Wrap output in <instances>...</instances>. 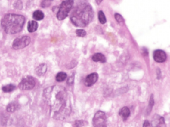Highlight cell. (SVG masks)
I'll return each instance as SVG.
<instances>
[{"mask_svg": "<svg viewBox=\"0 0 170 127\" xmlns=\"http://www.w3.org/2000/svg\"><path fill=\"white\" fill-rule=\"evenodd\" d=\"M102 1V0H96V3H97L98 5L100 4Z\"/></svg>", "mask_w": 170, "mask_h": 127, "instance_id": "28", "label": "cell"}, {"mask_svg": "<svg viewBox=\"0 0 170 127\" xmlns=\"http://www.w3.org/2000/svg\"><path fill=\"white\" fill-rule=\"evenodd\" d=\"M19 108V105L15 102H12L8 105L6 107V111L9 113H14L16 110H17Z\"/></svg>", "mask_w": 170, "mask_h": 127, "instance_id": "15", "label": "cell"}, {"mask_svg": "<svg viewBox=\"0 0 170 127\" xmlns=\"http://www.w3.org/2000/svg\"><path fill=\"white\" fill-rule=\"evenodd\" d=\"M38 28V23L35 21H30L28 23L27 29L29 33H33V32L36 31Z\"/></svg>", "mask_w": 170, "mask_h": 127, "instance_id": "14", "label": "cell"}, {"mask_svg": "<svg viewBox=\"0 0 170 127\" xmlns=\"http://www.w3.org/2000/svg\"><path fill=\"white\" fill-rule=\"evenodd\" d=\"M53 0H42L41 3V6L43 8H47L52 4Z\"/></svg>", "mask_w": 170, "mask_h": 127, "instance_id": "21", "label": "cell"}, {"mask_svg": "<svg viewBox=\"0 0 170 127\" xmlns=\"http://www.w3.org/2000/svg\"><path fill=\"white\" fill-rule=\"evenodd\" d=\"M31 42V38L29 36H22L15 39L13 43L12 47L15 50L22 49L27 46Z\"/></svg>", "mask_w": 170, "mask_h": 127, "instance_id": "6", "label": "cell"}, {"mask_svg": "<svg viewBox=\"0 0 170 127\" xmlns=\"http://www.w3.org/2000/svg\"><path fill=\"white\" fill-rule=\"evenodd\" d=\"M98 19L101 24H105L107 23V18H106L104 12L102 11L98 12Z\"/></svg>", "mask_w": 170, "mask_h": 127, "instance_id": "19", "label": "cell"}, {"mask_svg": "<svg viewBox=\"0 0 170 127\" xmlns=\"http://www.w3.org/2000/svg\"><path fill=\"white\" fill-rule=\"evenodd\" d=\"M119 115L123 120H126L130 115V111L129 108L127 107H124L119 111Z\"/></svg>", "mask_w": 170, "mask_h": 127, "instance_id": "11", "label": "cell"}, {"mask_svg": "<svg viewBox=\"0 0 170 127\" xmlns=\"http://www.w3.org/2000/svg\"><path fill=\"white\" fill-rule=\"evenodd\" d=\"M35 84L36 82L34 78L31 76H26L22 79L19 84V88L21 90H31L35 87Z\"/></svg>", "mask_w": 170, "mask_h": 127, "instance_id": "7", "label": "cell"}, {"mask_svg": "<svg viewBox=\"0 0 170 127\" xmlns=\"http://www.w3.org/2000/svg\"><path fill=\"white\" fill-rule=\"evenodd\" d=\"M92 123L94 127H107V116L103 111H97L93 117Z\"/></svg>", "mask_w": 170, "mask_h": 127, "instance_id": "5", "label": "cell"}, {"mask_svg": "<svg viewBox=\"0 0 170 127\" xmlns=\"http://www.w3.org/2000/svg\"><path fill=\"white\" fill-rule=\"evenodd\" d=\"M98 79V75L97 73H92V74H89L86 76L85 81V84L86 86L90 87L94 85L96 82L97 81Z\"/></svg>", "mask_w": 170, "mask_h": 127, "instance_id": "10", "label": "cell"}, {"mask_svg": "<svg viewBox=\"0 0 170 127\" xmlns=\"http://www.w3.org/2000/svg\"><path fill=\"white\" fill-rule=\"evenodd\" d=\"M14 7L18 9H22V7H23V4H22L21 0H17V1L15 3Z\"/></svg>", "mask_w": 170, "mask_h": 127, "instance_id": "25", "label": "cell"}, {"mask_svg": "<svg viewBox=\"0 0 170 127\" xmlns=\"http://www.w3.org/2000/svg\"><path fill=\"white\" fill-rule=\"evenodd\" d=\"M153 59L156 62H164L167 59V55L164 51L162 50H156L153 52Z\"/></svg>", "mask_w": 170, "mask_h": 127, "instance_id": "9", "label": "cell"}, {"mask_svg": "<svg viewBox=\"0 0 170 127\" xmlns=\"http://www.w3.org/2000/svg\"><path fill=\"white\" fill-rule=\"evenodd\" d=\"M153 105H154V99H153V95H151L150 99L149 101L148 107H147V115H149V114L150 113L151 111H152V108H153Z\"/></svg>", "mask_w": 170, "mask_h": 127, "instance_id": "20", "label": "cell"}, {"mask_svg": "<svg viewBox=\"0 0 170 127\" xmlns=\"http://www.w3.org/2000/svg\"><path fill=\"white\" fill-rule=\"evenodd\" d=\"M76 34L78 37H84L86 36V31L83 29H78L76 31Z\"/></svg>", "mask_w": 170, "mask_h": 127, "instance_id": "24", "label": "cell"}, {"mask_svg": "<svg viewBox=\"0 0 170 127\" xmlns=\"http://www.w3.org/2000/svg\"><path fill=\"white\" fill-rule=\"evenodd\" d=\"M25 19L23 15L7 14L2 20V26L8 34H14L20 32L23 27Z\"/></svg>", "mask_w": 170, "mask_h": 127, "instance_id": "3", "label": "cell"}, {"mask_svg": "<svg viewBox=\"0 0 170 127\" xmlns=\"http://www.w3.org/2000/svg\"><path fill=\"white\" fill-rule=\"evenodd\" d=\"M33 17L35 20L41 21L43 19L44 13L40 10H36L33 14Z\"/></svg>", "mask_w": 170, "mask_h": 127, "instance_id": "16", "label": "cell"}, {"mask_svg": "<svg viewBox=\"0 0 170 127\" xmlns=\"http://www.w3.org/2000/svg\"><path fill=\"white\" fill-rule=\"evenodd\" d=\"M85 125L84 120H78L75 121L73 124V127H82Z\"/></svg>", "mask_w": 170, "mask_h": 127, "instance_id": "23", "label": "cell"}, {"mask_svg": "<svg viewBox=\"0 0 170 127\" xmlns=\"http://www.w3.org/2000/svg\"><path fill=\"white\" fill-rule=\"evenodd\" d=\"M15 86L13 84H9V85H4V86L2 87V90L3 91L6 92V93H8V92H11L14 91L15 89Z\"/></svg>", "mask_w": 170, "mask_h": 127, "instance_id": "18", "label": "cell"}, {"mask_svg": "<svg viewBox=\"0 0 170 127\" xmlns=\"http://www.w3.org/2000/svg\"><path fill=\"white\" fill-rule=\"evenodd\" d=\"M43 97L53 118L63 120L70 115L71 106L65 87L58 85L47 87L43 91Z\"/></svg>", "mask_w": 170, "mask_h": 127, "instance_id": "1", "label": "cell"}, {"mask_svg": "<svg viewBox=\"0 0 170 127\" xmlns=\"http://www.w3.org/2000/svg\"><path fill=\"white\" fill-rule=\"evenodd\" d=\"M47 66L45 64H42L39 65L38 67L36 68V72L37 74L38 75H43L45 74V72H47Z\"/></svg>", "mask_w": 170, "mask_h": 127, "instance_id": "13", "label": "cell"}, {"mask_svg": "<svg viewBox=\"0 0 170 127\" xmlns=\"http://www.w3.org/2000/svg\"><path fill=\"white\" fill-rule=\"evenodd\" d=\"M114 17H115V19L116 20V21L118 23H122L124 22V18L122 17V16L121 15H120L119 13H116L114 15Z\"/></svg>", "mask_w": 170, "mask_h": 127, "instance_id": "22", "label": "cell"}, {"mask_svg": "<svg viewBox=\"0 0 170 127\" xmlns=\"http://www.w3.org/2000/svg\"><path fill=\"white\" fill-rule=\"evenodd\" d=\"M93 17L94 12L91 5L83 3L74 9L70 15V20L75 26L85 27L92 21Z\"/></svg>", "mask_w": 170, "mask_h": 127, "instance_id": "2", "label": "cell"}, {"mask_svg": "<svg viewBox=\"0 0 170 127\" xmlns=\"http://www.w3.org/2000/svg\"><path fill=\"white\" fill-rule=\"evenodd\" d=\"M73 82H74V75H72L71 77H70L69 78V80L67 81V83H68V84H73Z\"/></svg>", "mask_w": 170, "mask_h": 127, "instance_id": "26", "label": "cell"}, {"mask_svg": "<svg viewBox=\"0 0 170 127\" xmlns=\"http://www.w3.org/2000/svg\"><path fill=\"white\" fill-rule=\"evenodd\" d=\"M152 127H166L164 118L163 117L156 114L152 119Z\"/></svg>", "mask_w": 170, "mask_h": 127, "instance_id": "8", "label": "cell"}, {"mask_svg": "<svg viewBox=\"0 0 170 127\" xmlns=\"http://www.w3.org/2000/svg\"><path fill=\"white\" fill-rule=\"evenodd\" d=\"M67 78V75L65 72H59L56 75V80L59 82L65 81Z\"/></svg>", "mask_w": 170, "mask_h": 127, "instance_id": "17", "label": "cell"}, {"mask_svg": "<svg viewBox=\"0 0 170 127\" xmlns=\"http://www.w3.org/2000/svg\"><path fill=\"white\" fill-rule=\"evenodd\" d=\"M143 127H150V123L147 120H145L143 124Z\"/></svg>", "mask_w": 170, "mask_h": 127, "instance_id": "27", "label": "cell"}, {"mask_svg": "<svg viewBox=\"0 0 170 127\" xmlns=\"http://www.w3.org/2000/svg\"><path fill=\"white\" fill-rule=\"evenodd\" d=\"M73 4V0H65V1H63L61 5H60L58 12H57V19L59 21L65 19L68 16L70 10L72 9Z\"/></svg>", "mask_w": 170, "mask_h": 127, "instance_id": "4", "label": "cell"}, {"mask_svg": "<svg viewBox=\"0 0 170 127\" xmlns=\"http://www.w3.org/2000/svg\"><path fill=\"white\" fill-rule=\"evenodd\" d=\"M92 59L94 62H101L102 63H104L106 62V61H107V59H106V57L104 56V55L100 52L96 53L95 55H93L92 57Z\"/></svg>", "mask_w": 170, "mask_h": 127, "instance_id": "12", "label": "cell"}]
</instances>
